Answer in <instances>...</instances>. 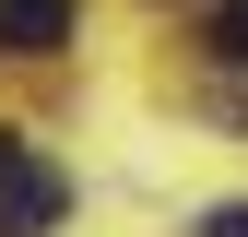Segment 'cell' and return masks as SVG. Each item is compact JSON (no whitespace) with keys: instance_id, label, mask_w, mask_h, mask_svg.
<instances>
[{"instance_id":"cell-5","label":"cell","mask_w":248,"mask_h":237,"mask_svg":"<svg viewBox=\"0 0 248 237\" xmlns=\"http://www.w3.org/2000/svg\"><path fill=\"white\" fill-rule=\"evenodd\" d=\"M12 166H24V142H12V131H0V178H12Z\"/></svg>"},{"instance_id":"cell-3","label":"cell","mask_w":248,"mask_h":237,"mask_svg":"<svg viewBox=\"0 0 248 237\" xmlns=\"http://www.w3.org/2000/svg\"><path fill=\"white\" fill-rule=\"evenodd\" d=\"M201 36H213V59H236V71H248V0H213Z\"/></svg>"},{"instance_id":"cell-2","label":"cell","mask_w":248,"mask_h":237,"mask_svg":"<svg viewBox=\"0 0 248 237\" xmlns=\"http://www.w3.org/2000/svg\"><path fill=\"white\" fill-rule=\"evenodd\" d=\"M59 36H71V0H0V48L12 59H47Z\"/></svg>"},{"instance_id":"cell-4","label":"cell","mask_w":248,"mask_h":237,"mask_svg":"<svg viewBox=\"0 0 248 237\" xmlns=\"http://www.w3.org/2000/svg\"><path fill=\"white\" fill-rule=\"evenodd\" d=\"M201 237H248V202H213V214H201Z\"/></svg>"},{"instance_id":"cell-1","label":"cell","mask_w":248,"mask_h":237,"mask_svg":"<svg viewBox=\"0 0 248 237\" xmlns=\"http://www.w3.org/2000/svg\"><path fill=\"white\" fill-rule=\"evenodd\" d=\"M59 214H71V178H59V166H36V154H24L12 178H0V237H47Z\"/></svg>"}]
</instances>
